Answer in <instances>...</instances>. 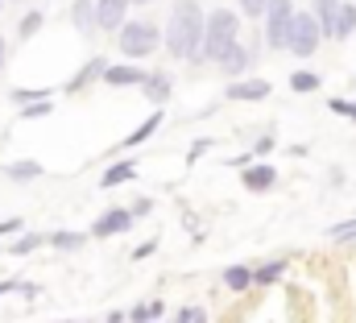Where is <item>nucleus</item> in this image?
Wrapping results in <instances>:
<instances>
[{"label":"nucleus","mask_w":356,"mask_h":323,"mask_svg":"<svg viewBox=\"0 0 356 323\" xmlns=\"http://www.w3.org/2000/svg\"><path fill=\"white\" fill-rule=\"evenodd\" d=\"M207 33V17L195 0H178L175 13H170V29H166V46L175 58H195L199 42Z\"/></svg>","instance_id":"obj_1"},{"label":"nucleus","mask_w":356,"mask_h":323,"mask_svg":"<svg viewBox=\"0 0 356 323\" xmlns=\"http://www.w3.org/2000/svg\"><path fill=\"white\" fill-rule=\"evenodd\" d=\"M236 33H241V17L236 13H228V8H216L211 17H207V33H203V54L207 58H224L232 46H236Z\"/></svg>","instance_id":"obj_2"},{"label":"nucleus","mask_w":356,"mask_h":323,"mask_svg":"<svg viewBox=\"0 0 356 323\" xmlns=\"http://www.w3.org/2000/svg\"><path fill=\"white\" fill-rule=\"evenodd\" d=\"M120 50L124 58H145L158 50V29L149 21H124L120 25Z\"/></svg>","instance_id":"obj_3"},{"label":"nucleus","mask_w":356,"mask_h":323,"mask_svg":"<svg viewBox=\"0 0 356 323\" xmlns=\"http://www.w3.org/2000/svg\"><path fill=\"white\" fill-rule=\"evenodd\" d=\"M290 29H294V4L290 0H269L266 8V42L273 50L290 46Z\"/></svg>","instance_id":"obj_4"},{"label":"nucleus","mask_w":356,"mask_h":323,"mask_svg":"<svg viewBox=\"0 0 356 323\" xmlns=\"http://www.w3.org/2000/svg\"><path fill=\"white\" fill-rule=\"evenodd\" d=\"M319 38H323V25H319V17H311V13H294V29H290V54H298V58H311V54L319 50Z\"/></svg>","instance_id":"obj_5"},{"label":"nucleus","mask_w":356,"mask_h":323,"mask_svg":"<svg viewBox=\"0 0 356 323\" xmlns=\"http://www.w3.org/2000/svg\"><path fill=\"white\" fill-rule=\"evenodd\" d=\"M124 8H129V0H95V21H99V29H120L124 25Z\"/></svg>","instance_id":"obj_6"},{"label":"nucleus","mask_w":356,"mask_h":323,"mask_svg":"<svg viewBox=\"0 0 356 323\" xmlns=\"http://www.w3.org/2000/svg\"><path fill=\"white\" fill-rule=\"evenodd\" d=\"M133 224V207H116V212H108L104 220H95V237H112V233H124Z\"/></svg>","instance_id":"obj_7"},{"label":"nucleus","mask_w":356,"mask_h":323,"mask_svg":"<svg viewBox=\"0 0 356 323\" xmlns=\"http://www.w3.org/2000/svg\"><path fill=\"white\" fill-rule=\"evenodd\" d=\"M269 95V83L253 79V83H232L228 87V100H266Z\"/></svg>","instance_id":"obj_8"},{"label":"nucleus","mask_w":356,"mask_h":323,"mask_svg":"<svg viewBox=\"0 0 356 323\" xmlns=\"http://www.w3.org/2000/svg\"><path fill=\"white\" fill-rule=\"evenodd\" d=\"M336 13H340V0H315V17L327 38H336Z\"/></svg>","instance_id":"obj_9"},{"label":"nucleus","mask_w":356,"mask_h":323,"mask_svg":"<svg viewBox=\"0 0 356 323\" xmlns=\"http://www.w3.org/2000/svg\"><path fill=\"white\" fill-rule=\"evenodd\" d=\"M277 182V174L269 170V166H253V170H245V187L249 191H269Z\"/></svg>","instance_id":"obj_10"},{"label":"nucleus","mask_w":356,"mask_h":323,"mask_svg":"<svg viewBox=\"0 0 356 323\" xmlns=\"http://www.w3.org/2000/svg\"><path fill=\"white\" fill-rule=\"evenodd\" d=\"M104 83L124 87V83H145V75H141L137 67H108V71H104Z\"/></svg>","instance_id":"obj_11"},{"label":"nucleus","mask_w":356,"mask_h":323,"mask_svg":"<svg viewBox=\"0 0 356 323\" xmlns=\"http://www.w3.org/2000/svg\"><path fill=\"white\" fill-rule=\"evenodd\" d=\"M141 87H145V95H149V100H158V104H162V100H170V75H162V71H158V75H145Z\"/></svg>","instance_id":"obj_12"},{"label":"nucleus","mask_w":356,"mask_h":323,"mask_svg":"<svg viewBox=\"0 0 356 323\" xmlns=\"http://www.w3.org/2000/svg\"><path fill=\"white\" fill-rule=\"evenodd\" d=\"M353 33H356V4H340V13H336V38L344 42Z\"/></svg>","instance_id":"obj_13"},{"label":"nucleus","mask_w":356,"mask_h":323,"mask_svg":"<svg viewBox=\"0 0 356 323\" xmlns=\"http://www.w3.org/2000/svg\"><path fill=\"white\" fill-rule=\"evenodd\" d=\"M224 282H228L232 290H245L249 282H257V269H249V265H232V269H224Z\"/></svg>","instance_id":"obj_14"},{"label":"nucleus","mask_w":356,"mask_h":323,"mask_svg":"<svg viewBox=\"0 0 356 323\" xmlns=\"http://www.w3.org/2000/svg\"><path fill=\"white\" fill-rule=\"evenodd\" d=\"M220 67H224L228 75H241V71L249 67V50H241V46H232V50H228V54L220 58Z\"/></svg>","instance_id":"obj_15"},{"label":"nucleus","mask_w":356,"mask_h":323,"mask_svg":"<svg viewBox=\"0 0 356 323\" xmlns=\"http://www.w3.org/2000/svg\"><path fill=\"white\" fill-rule=\"evenodd\" d=\"M71 17H75V25L88 33V29H99V21H95V4H88V0H79L75 8H71Z\"/></svg>","instance_id":"obj_16"},{"label":"nucleus","mask_w":356,"mask_h":323,"mask_svg":"<svg viewBox=\"0 0 356 323\" xmlns=\"http://www.w3.org/2000/svg\"><path fill=\"white\" fill-rule=\"evenodd\" d=\"M133 174H137V166H133V162H120V166H112V170L104 174V187H120V182L133 178Z\"/></svg>","instance_id":"obj_17"},{"label":"nucleus","mask_w":356,"mask_h":323,"mask_svg":"<svg viewBox=\"0 0 356 323\" xmlns=\"http://www.w3.org/2000/svg\"><path fill=\"white\" fill-rule=\"evenodd\" d=\"M104 71H108V67H104V63H99V58H91L88 67H83V71H79V75H75V79L67 83V91H79V87H83V83L91 79V75H104Z\"/></svg>","instance_id":"obj_18"},{"label":"nucleus","mask_w":356,"mask_h":323,"mask_svg":"<svg viewBox=\"0 0 356 323\" xmlns=\"http://www.w3.org/2000/svg\"><path fill=\"white\" fill-rule=\"evenodd\" d=\"M158 125H162V116H149L141 129H133V133H129V141H124V145H141L145 137H154V133H158Z\"/></svg>","instance_id":"obj_19"},{"label":"nucleus","mask_w":356,"mask_h":323,"mask_svg":"<svg viewBox=\"0 0 356 323\" xmlns=\"http://www.w3.org/2000/svg\"><path fill=\"white\" fill-rule=\"evenodd\" d=\"M4 174H8V178H17V182H25V178H38V174H42V166H38V162H17V166H8Z\"/></svg>","instance_id":"obj_20"},{"label":"nucleus","mask_w":356,"mask_h":323,"mask_svg":"<svg viewBox=\"0 0 356 323\" xmlns=\"http://www.w3.org/2000/svg\"><path fill=\"white\" fill-rule=\"evenodd\" d=\"M158 315H162V303H158V299H154V303H141V307L133 311V320L137 323H154Z\"/></svg>","instance_id":"obj_21"},{"label":"nucleus","mask_w":356,"mask_h":323,"mask_svg":"<svg viewBox=\"0 0 356 323\" xmlns=\"http://www.w3.org/2000/svg\"><path fill=\"white\" fill-rule=\"evenodd\" d=\"M290 87H294V91H315V87H319V75H315V71H298V75L290 79Z\"/></svg>","instance_id":"obj_22"},{"label":"nucleus","mask_w":356,"mask_h":323,"mask_svg":"<svg viewBox=\"0 0 356 323\" xmlns=\"http://www.w3.org/2000/svg\"><path fill=\"white\" fill-rule=\"evenodd\" d=\"M277 278H282V261H266V265L257 269V282H261V286H269V282H277Z\"/></svg>","instance_id":"obj_23"},{"label":"nucleus","mask_w":356,"mask_h":323,"mask_svg":"<svg viewBox=\"0 0 356 323\" xmlns=\"http://www.w3.org/2000/svg\"><path fill=\"white\" fill-rule=\"evenodd\" d=\"M50 244H58V249H79V244H83V237H79V233H54V237H50Z\"/></svg>","instance_id":"obj_24"},{"label":"nucleus","mask_w":356,"mask_h":323,"mask_svg":"<svg viewBox=\"0 0 356 323\" xmlns=\"http://www.w3.org/2000/svg\"><path fill=\"white\" fill-rule=\"evenodd\" d=\"M327 237H332V241H353V237H356V220H348V224H336Z\"/></svg>","instance_id":"obj_25"},{"label":"nucleus","mask_w":356,"mask_h":323,"mask_svg":"<svg viewBox=\"0 0 356 323\" xmlns=\"http://www.w3.org/2000/svg\"><path fill=\"white\" fill-rule=\"evenodd\" d=\"M46 112H50V100L42 95V100H38V104H29V108H25L21 116H25V120H38V116H46Z\"/></svg>","instance_id":"obj_26"},{"label":"nucleus","mask_w":356,"mask_h":323,"mask_svg":"<svg viewBox=\"0 0 356 323\" xmlns=\"http://www.w3.org/2000/svg\"><path fill=\"white\" fill-rule=\"evenodd\" d=\"M175 323H207V315H203V307H186V311H178Z\"/></svg>","instance_id":"obj_27"},{"label":"nucleus","mask_w":356,"mask_h":323,"mask_svg":"<svg viewBox=\"0 0 356 323\" xmlns=\"http://www.w3.org/2000/svg\"><path fill=\"white\" fill-rule=\"evenodd\" d=\"M241 8H245V17H261L269 8V0H241Z\"/></svg>","instance_id":"obj_28"},{"label":"nucleus","mask_w":356,"mask_h":323,"mask_svg":"<svg viewBox=\"0 0 356 323\" xmlns=\"http://www.w3.org/2000/svg\"><path fill=\"white\" fill-rule=\"evenodd\" d=\"M38 244H42V237H21V241L13 244V253H33Z\"/></svg>","instance_id":"obj_29"},{"label":"nucleus","mask_w":356,"mask_h":323,"mask_svg":"<svg viewBox=\"0 0 356 323\" xmlns=\"http://www.w3.org/2000/svg\"><path fill=\"white\" fill-rule=\"evenodd\" d=\"M38 25H42V13H29V17H25V25H21V33L29 38V33H38Z\"/></svg>","instance_id":"obj_30"},{"label":"nucleus","mask_w":356,"mask_h":323,"mask_svg":"<svg viewBox=\"0 0 356 323\" xmlns=\"http://www.w3.org/2000/svg\"><path fill=\"white\" fill-rule=\"evenodd\" d=\"M332 112H344V116L356 120V104H348V100H332Z\"/></svg>","instance_id":"obj_31"},{"label":"nucleus","mask_w":356,"mask_h":323,"mask_svg":"<svg viewBox=\"0 0 356 323\" xmlns=\"http://www.w3.org/2000/svg\"><path fill=\"white\" fill-rule=\"evenodd\" d=\"M149 207H154L149 199H137V203H133V216H149Z\"/></svg>","instance_id":"obj_32"},{"label":"nucleus","mask_w":356,"mask_h":323,"mask_svg":"<svg viewBox=\"0 0 356 323\" xmlns=\"http://www.w3.org/2000/svg\"><path fill=\"white\" fill-rule=\"evenodd\" d=\"M154 249H158V244L149 241V244H141V249H133V257H137V261H141V257H149V253H154Z\"/></svg>","instance_id":"obj_33"},{"label":"nucleus","mask_w":356,"mask_h":323,"mask_svg":"<svg viewBox=\"0 0 356 323\" xmlns=\"http://www.w3.org/2000/svg\"><path fill=\"white\" fill-rule=\"evenodd\" d=\"M17 228H21L17 220H4V224H0V237H4V233H17Z\"/></svg>","instance_id":"obj_34"},{"label":"nucleus","mask_w":356,"mask_h":323,"mask_svg":"<svg viewBox=\"0 0 356 323\" xmlns=\"http://www.w3.org/2000/svg\"><path fill=\"white\" fill-rule=\"evenodd\" d=\"M108 323H124V315H120V311H112V315H108Z\"/></svg>","instance_id":"obj_35"},{"label":"nucleus","mask_w":356,"mask_h":323,"mask_svg":"<svg viewBox=\"0 0 356 323\" xmlns=\"http://www.w3.org/2000/svg\"><path fill=\"white\" fill-rule=\"evenodd\" d=\"M0 67H4V38H0Z\"/></svg>","instance_id":"obj_36"},{"label":"nucleus","mask_w":356,"mask_h":323,"mask_svg":"<svg viewBox=\"0 0 356 323\" xmlns=\"http://www.w3.org/2000/svg\"><path fill=\"white\" fill-rule=\"evenodd\" d=\"M137 4H154V0H137Z\"/></svg>","instance_id":"obj_37"},{"label":"nucleus","mask_w":356,"mask_h":323,"mask_svg":"<svg viewBox=\"0 0 356 323\" xmlns=\"http://www.w3.org/2000/svg\"><path fill=\"white\" fill-rule=\"evenodd\" d=\"M13 4H21V0H13Z\"/></svg>","instance_id":"obj_38"},{"label":"nucleus","mask_w":356,"mask_h":323,"mask_svg":"<svg viewBox=\"0 0 356 323\" xmlns=\"http://www.w3.org/2000/svg\"><path fill=\"white\" fill-rule=\"evenodd\" d=\"M0 4H4V0H0Z\"/></svg>","instance_id":"obj_39"},{"label":"nucleus","mask_w":356,"mask_h":323,"mask_svg":"<svg viewBox=\"0 0 356 323\" xmlns=\"http://www.w3.org/2000/svg\"><path fill=\"white\" fill-rule=\"evenodd\" d=\"M154 323H158V320H154Z\"/></svg>","instance_id":"obj_40"}]
</instances>
